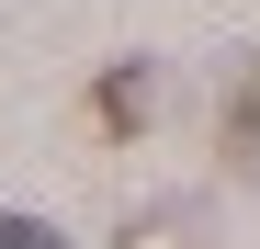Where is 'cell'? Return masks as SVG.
Wrapping results in <instances>:
<instances>
[{
    "mask_svg": "<svg viewBox=\"0 0 260 249\" xmlns=\"http://www.w3.org/2000/svg\"><path fill=\"white\" fill-rule=\"evenodd\" d=\"M215 136H226V159H260V57H238L226 102H215Z\"/></svg>",
    "mask_w": 260,
    "mask_h": 249,
    "instance_id": "1",
    "label": "cell"
},
{
    "mask_svg": "<svg viewBox=\"0 0 260 249\" xmlns=\"http://www.w3.org/2000/svg\"><path fill=\"white\" fill-rule=\"evenodd\" d=\"M147 102H158V79H147V57H124V68L102 79V91H91V113L113 124V136H136V124H147Z\"/></svg>",
    "mask_w": 260,
    "mask_h": 249,
    "instance_id": "2",
    "label": "cell"
},
{
    "mask_svg": "<svg viewBox=\"0 0 260 249\" xmlns=\"http://www.w3.org/2000/svg\"><path fill=\"white\" fill-rule=\"evenodd\" d=\"M0 249H68V238H57L46 215H0Z\"/></svg>",
    "mask_w": 260,
    "mask_h": 249,
    "instance_id": "3",
    "label": "cell"
}]
</instances>
